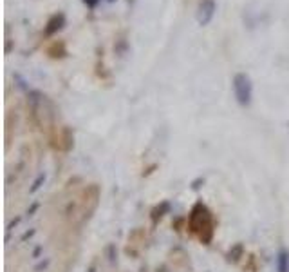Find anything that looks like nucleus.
<instances>
[{
    "label": "nucleus",
    "instance_id": "nucleus-1",
    "mask_svg": "<svg viewBox=\"0 0 289 272\" xmlns=\"http://www.w3.org/2000/svg\"><path fill=\"white\" fill-rule=\"evenodd\" d=\"M215 11H217L215 0H201L199 9H197L199 26H208L210 22L213 20V16H215Z\"/></svg>",
    "mask_w": 289,
    "mask_h": 272
},
{
    "label": "nucleus",
    "instance_id": "nucleus-2",
    "mask_svg": "<svg viewBox=\"0 0 289 272\" xmlns=\"http://www.w3.org/2000/svg\"><path fill=\"white\" fill-rule=\"evenodd\" d=\"M233 86H235V92H237L238 100H240L242 103H248L249 94H251V82H249V78L240 73V75L235 77Z\"/></svg>",
    "mask_w": 289,
    "mask_h": 272
},
{
    "label": "nucleus",
    "instance_id": "nucleus-3",
    "mask_svg": "<svg viewBox=\"0 0 289 272\" xmlns=\"http://www.w3.org/2000/svg\"><path fill=\"white\" fill-rule=\"evenodd\" d=\"M63 26H65V15H63V13H55V15L47 20L46 27H44V36L49 38V36L56 35Z\"/></svg>",
    "mask_w": 289,
    "mask_h": 272
},
{
    "label": "nucleus",
    "instance_id": "nucleus-4",
    "mask_svg": "<svg viewBox=\"0 0 289 272\" xmlns=\"http://www.w3.org/2000/svg\"><path fill=\"white\" fill-rule=\"evenodd\" d=\"M100 2H102V0H83V4L87 5V9H91V11L96 9L98 5H100Z\"/></svg>",
    "mask_w": 289,
    "mask_h": 272
},
{
    "label": "nucleus",
    "instance_id": "nucleus-5",
    "mask_svg": "<svg viewBox=\"0 0 289 272\" xmlns=\"http://www.w3.org/2000/svg\"><path fill=\"white\" fill-rule=\"evenodd\" d=\"M109 2H114V0H109Z\"/></svg>",
    "mask_w": 289,
    "mask_h": 272
}]
</instances>
